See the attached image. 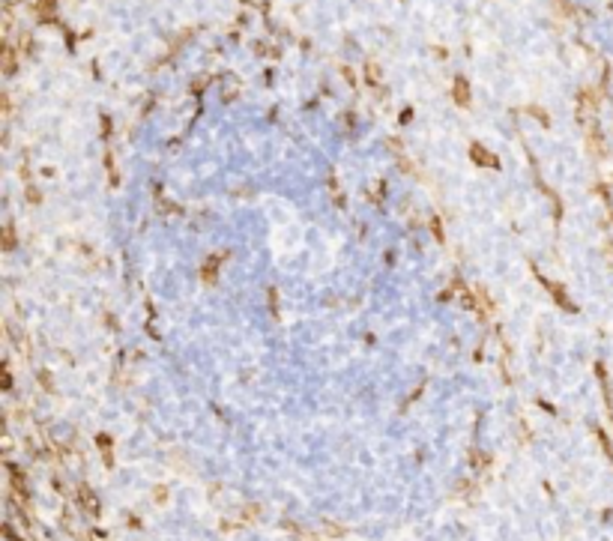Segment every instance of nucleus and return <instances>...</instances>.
Wrapping results in <instances>:
<instances>
[{"instance_id":"8","label":"nucleus","mask_w":613,"mask_h":541,"mask_svg":"<svg viewBox=\"0 0 613 541\" xmlns=\"http://www.w3.org/2000/svg\"><path fill=\"white\" fill-rule=\"evenodd\" d=\"M18 242H15V227L12 224H3V251H12Z\"/></svg>"},{"instance_id":"13","label":"nucleus","mask_w":613,"mask_h":541,"mask_svg":"<svg viewBox=\"0 0 613 541\" xmlns=\"http://www.w3.org/2000/svg\"><path fill=\"white\" fill-rule=\"evenodd\" d=\"M341 75H344V78H347V84H350V87H356V75H353V72H350L347 66H341Z\"/></svg>"},{"instance_id":"4","label":"nucleus","mask_w":613,"mask_h":541,"mask_svg":"<svg viewBox=\"0 0 613 541\" xmlns=\"http://www.w3.org/2000/svg\"><path fill=\"white\" fill-rule=\"evenodd\" d=\"M452 99H455V105L470 108L473 93H470V81H467V78H455V81H452Z\"/></svg>"},{"instance_id":"3","label":"nucleus","mask_w":613,"mask_h":541,"mask_svg":"<svg viewBox=\"0 0 613 541\" xmlns=\"http://www.w3.org/2000/svg\"><path fill=\"white\" fill-rule=\"evenodd\" d=\"M75 496H78V506H81L84 514H99V509H102V506H99V496H96L87 484H81Z\"/></svg>"},{"instance_id":"15","label":"nucleus","mask_w":613,"mask_h":541,"mask_svg":"<svg viewBox=\"0 0 613 541\" xmlns=\"http://www.w3.org/2000/svg\"><path fill=\"white\" fill-rule=\"evenodd\" d=\"M431 227H434V234H437V240L443 242V230H440V221H437V218H431Z\"/></svg>"},{"instance_id":"14","label":"nucleus","mask_w":613,"mask_h":541,"mask_svg":"<svg viewBox=\"0 0 613 541\" xmlns=\"http://www.w3.org/2000/svg\"><path fill=\"white\" fill-rule=\"evenodd\" d=\"M27 198H30V204H39V198H42V195H39V191H36L33 185H27Z\"/></svg>"},{"instance_id":"12","label":"nucleus","mask_w":613,"mask_h":541,"mask_svg":"<svg viewBox=\"0 0 613 541\" xmlns=\"http://www.w3.org/2000/svg\"><path fill=\"white\" fill-rule=\"evenodd\" d=\"M33 51V39H30V33H21V54L27 57Z\"/></svg>"},{"instance_id":"1","label":"nucleus","mask_w":613,"mask_h":541,"mask_svg":"<svg viewBox=\"0 0 613 541\" xmlns=\"http://www.w3.org/2000/svg\"><path fill=\"white\" fill-rule=\"evenodd\" d=\"M535 275H539V281H542V284L548 287V293L553 296V302H556L559 308H565V311H578V305H574V302L568 299V293H565V290H562V287H559L556 281H551V278H545L542 272H535Z\"/></svg>"},{"instance_id":"10","label":"nucleus","mask_w":613,"mask_h":541,"mask_svg":"<svg viewBox=\"0 0 613 541\" xmlns=\"http://www.w3.org/2000/svg\"><path fill=\"white\" fill-rule=\"evenodd\" d=\"M215 272H218V260L210 257V263L204 266V281H215Z\"/></svg>"},{"instance_id":"11","label":"nucleus","mask_w":613,"mask_h":541,"mask_svg":"<svg viewBox=\"0 0 613 541\" xmlns=\"http://www.w3.org/2000/svg\"><path fill=\"white\" fill-rule=\"evenodd\" d=\"M529 114H532V117H535V120H539L542 126H551V120H548V114H545L542 108H535V105H529Z\"/></svg>"},{"instance_id":"16","label":"nucleus","mask_w":613,"mask_h":541,"mask_svg":"<svg viewBox=\"0 0 613 541\" xmlns=\"http://www.w3.org/2000/svg\"><path fill=\"white\" fill-rule=\"evenodd\" d=\"M207 87V78H195V93H201Z\"/></svg>"},{"instance_id":"5","label":"nucleus","mask_w":613,"mask_h":541,"mask_svg":"<svg viewBox=\"0 0 613 541\" xmlns=\"http://www.w3.org/2000/svg\"><path fill=\"white\" fill-rule=\"evenodd\" d=\"M36 18L42 24L57 21V0H36Z\"/></svg>"},{"instance_id":"9","label":"nucleus","mask_w":613,"mask_h":541,"mask_svg":"<svg viewBox=\"0 0 613 541\" xmlns=\"http://www.w3.org/2000/svg\"><path fill=\"white\" fill-rule=\"evenodd\" d=\"M383 198H386V182H383V180H377V182L371 185V201L380 207V201H383Z\"/></svg>"},{"instance_id":"2","label":"nucleus","mask_w":613,"mask_h":541,"mask_svg":"<svg viewBox=\"0 0 613 541\" xmlns=\"http://www.w3.org/2000/svg\"><path fill=\"white\" fill-rule=\"evenodd\" d=\"M470 159L479 165V168H490V171H500V159L482 144H470Z\"/></svg>"},{"instance_id":"7","label":"nucleus","mask_w":613,"mask_h":541,"mask_svg":"<svg viewBox=\"0 0 613 541\" xmlns=\"http://www.w3.org/2000/svg\"><path fill=\"white\" fill-rule=\"evenodd\" d=\"M365 84L368 87H380L383 84V72H380V66H377V60H365Z\"/></svg>"},{"instance_id":"6","label":"nucleus","mask_w":613,"mask_h":541,"mask_svg":"<svg viewBox=\"0 0 613 541\" xmlns=\"http://www.w3.org/2000/svg\"><path fill=\"white\" fill-rule=\"evenodd\" d=\"M0 60H3V75H6V78H12L15 69H18V57H15V51H12V45H9V42H3Z\"/></svg>"}]
</instances>
